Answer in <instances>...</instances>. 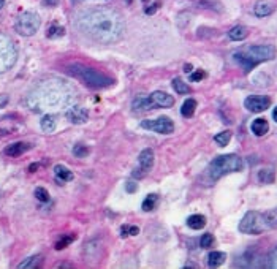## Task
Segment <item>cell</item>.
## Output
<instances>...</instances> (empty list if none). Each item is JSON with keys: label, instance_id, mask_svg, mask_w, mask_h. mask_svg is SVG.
<instances>
[{"label": "cell", "instance_id": "1", "mask_svg": "<svg viewBox=\"0 0 277 269\" xmlns=\"http://www.w3.org/2000/svg\"><path fill=\"white\" fill-rule=\"evenodd\" d=\"M78 29L90 40L102 44H111L124 37L125 21L116 10L92 8L81 13L76 19Z\"/></svg>", "mask_w": 277, "mask_h": 269}, {"label": "cell", "instance_id": "2", "mask_svg": "<svg viewBox=\"0 0 277 269\" xmlns=\"http://www.w3.org/2000/svg\"><path fill=\"white\" fill-rule=\"evenodd\" d=\"M75 92L65 81L49 80L40 83L25 98V104L35 113H48L67 108Z\"/></svg>", "mask_w": 277, "mask_h": 269}, {"label": "cell", "instance_id": "3", "mask_svg": "<svg viewBox=\"0 0 277 269\" xmlns=\"http://www.w3.org/2000/svg\"><path fill=\"white\" fill-rule=\"evenodd\" d=\"M233 61L244 70V73L252 71L258 63L273 61L276 57V48L271 44H254L246 48L236 49L233 54Z\"/></svg>", "mask_w": 277, "mask_h": 269}, {"label": "cell", "instance_id": "4", "mask_svg": "<svg viewBox=\"0 0 277 269\" xmlns=\"http://www.w3.org/2000/svg\"><path fill=\"white\" fill-rule=\"evenodd\" d=\"M67 73L71 75L76 80H79L81 83H84L87 87L92 89H107L111 87L116 83L111 76H107L97 71L94 68L85 67L83 63H71L67 67Z\"/></svg>", "mask_w": 277, "mask_h": 269}, {"label": "cell", "instance_id": "5", "mask_svg": "<svg viewBox=\"0 0 277 269\" xmlns=\"http://www.w3.org/2000/svg\"><path fill=\"white\" fill-rule=\"evenodd\" d=\"M244 168V162L241 157H237L236 154H225L219 155L211 162V165L208 168V176L211 181H217L227 176L230 173H237Z\"/></svg>", "mask_w": 277, "mask_h": 269}, {"label": "cell", "instance_id": "6", "mask_svg": "<svg viewBox=\"0 0 277 269\" xmlns=\"http://www.w3.org/2000/svg\"><path fill=\"white\" fill-rule=\"evenodd\" d=\"M268 229L269 227L265 220V215L256 211H249L239 222V231L244 234H261Z\"/></svg>", "mask_w": 277, "mask_h": 269}, {"label": "cell", "instance_id": "7", "mask_svg": "<svg viewBox=\"0 0 277 269\" xmlns=\"http://www.w3.org/2000/svg\"><path fill=\"white\" fill-rule=\"evenodd\" d=\"M18 61V49L10 37L0 34V73L11 70Z\"/></svg>", "mask_w": 277, "mask_h": 269}, {"label": "cell", "instance_id": "8", "mask_svg": "<svg viewBox=\"0 0 277 269\" xmlns=\"http://www.w3.org/2000/svg\"><path fill=\"white\" fill-rule=\"evenodd\" d=\"M40 25H42V19L37 15V13H32V11H25L21 13L18 16L16 22H15V29L19 35L22 37H32L35 35Z\"/></svg>", "mask_w": 277, "mask_h": 269}, {"label": "cell", "instance_id": "9", "mask_svg": "<svg viewBox=\"0 0 277 269\" xmlns=\"http://www.w3.org/2000/svg\"><path fill=\"white\" fill-rule=\"evenodd\" d=\"M141 127L150 130V132L160 133V135H171L174 132V124L167 116H160L157 119H146L141 122Z\"/></svg>", "mask_w": 277, "mask_h": 269}, {"label": "cell", "instance_id": "10", "mask_svg": "<svg viewBox=\"0 0 277 269\" xmlns=\"http://www.w3.org/2000/svg\"><path fill=\"white\" fill-rule=\"evenodd\" d=\"M154 159H155V154L152 149H144L141 150L140 157H138V168L135 169L133 173H131V176L136 179L140 178H144V176L148 174V171H150V168H152L154 165Z\"/></svg>", "mask_w": 277, "mask_h": 269}, {"label": "cell", "instance_id": "11", "mask_svg": "<svg viewBox=\"0 0 277 269\" xmlns=\"http://www.w3.org/2000/svg\"><path fill=\"white\" fill-rule=\"evenodd\" d=\"M244 106H246L250 113H263L271 106V98L265 95H249L244 100Z\"/></svg>", "mask_w": 277, "mask_h": 269}, {"label": "cell", "instance_id": "12", "mask_svg": "<svg viewBox=\"0 0 277 269\" xmlns=\"http://www.w3.org/2000/svg\"><path fill=\"white\" fill-rule=\"evenodd\" d=\"M150 102H152L154 108H173L174 106V98L167 92L155 90L149 95Z\"/></svg>", "mask_w": 277, "mask_h": 269}, {"label": "cell", "instance_id": "13", "mask_svg": "<svg viewBox=\"0 0 277 269\" xmlns=\"http://www.w3.org/2000/svg\"><path fill=\"white\" fill-rule=\"evenodd\" d=\"M276 8H277L276 0H258L254 6V13H255V16H258V18H266L269 15H273Z\"/></svg>", "mask_w": 277, "mask_h": 269}, {"label": "cell", "instance_id": "14", "mask_svg": "<svg viewBox=\"0 0 277 269\" xmlns=\"http://www.w3.org/2000/svg\"><path fill=\"white\" fill-rule=\"evenodd\" d=\"M65 116H67V119L71 122V124H84L87 122L89 119V111L83 108V106H71L67 113H65Z\"/></svg>", "mask_w": 277, "mask_h": 269}, {"label": "cell", "instance_id": "15", "mask_svg": "<svg viewBox=\"0 0 277 269\" xmlns=\"http://www.w3.org/2000/svg\"><path fill=\"white\" fill-rule=\"evenodd\" d=\"M29 149H30L29 143L18 141V143L10 144V146H6L3 152H5V155H8V157H19V155H22L24 152H27Z\"/></svg>", "mask_w": 277, "mask_h": 269}, {"label": "cell", "instance_id": "16", "mask_svg": "<svg viewBox=\"0 0 277 269\" xmlns=\"http://www.w3.org/2000/svg\"><path fill=\"white\" fill-rule=\"evenodd\" d=\"M54 178H56V181L62 186V184H65V182L73 181V173H71L67 166L56 165V166H54Z\"/></svg>", "mask_w": 277, "mask_h": 269}, {"label": "cell", "instance_id": "17", "mask_svg": "<svg viewBox=\"0 0 277 269\" xmlns=\"http://www.w3.org/2000/svg\"><path fill=\"white\" fill-rule=\"evenodd\" d=\"M250 130H252V133L255 136H265L269 130V124H268L266 119L258 117V119H255L252 124H250Z\"/></svg>", "mask_w": 277, "mask_h": 269}, {"label": "cell", "instance_id": "18", "mask_svg": "<svg viewBox=\"0 0 277 269\" xmlns=\"http://www.w3.org/2000/svg\"><path fill=\"white\" fill-rule=\"evenodd\" d=\"M228 37H230V40H233V41H242L249 37V29L244 27V25H236V27H233L228 32Z\"/></svg>", "mask_w": 277, "mask_h": 269}, {"label": "cell", "instance_id": "19", "mask_svg": "<svg viewBox=\"0 0 277 269\" xmlns=\"http://www.w3.org/2000/svg\"><path fill=\"white\" fill-rule=\"evenodd\" d=\"M225 260H227V255L223 253V252H211L208 255V265L211 268H219L222 266L223 263H225Z\"/></svg>", "mask_w": 277, "mask_h": 269}, {"label": "cell", "instance_id": "20", "mask_svg": "<svg viewBox=\"0 0 277 269\" xmlns=\"http://www.w3.org/2000/svg\"><path fill=\"white\" fill-rule=\"evenodd\" d=\"M187 225L189 228L192 229H203L204 225H206V217L201 214H195V215H190L187 219Z\"/></svg>", "mask_w": 277, "mask_h": 269}, {"label": "cell", "instance_id": "21", "mask_svg": "<svg viewBox=\"0 0 277 269\" xmlns=\"http://www.w3.org/2000/svg\"><path fill=\"white\" fill-rule=\"evenodd\" d=\"M196 111V100L193 98H187L186 102L182 103V108H181V114L184 117H192Z\"/></svg>", "mask_w": 277, "mask_h": 269}, {"label": "cell", "instance_id": "22", "mask_svg": "<svg viewBox=\"0 0 277 269\" xmlns=\"http://www.w3.org/2000/svg\"><path fill=\"white\" fill-rule=\"evenodd\" d=\"M40 125H42L43 132H48V133L54 132L56 130V117L52 114H44L42 122H40Z\"/></svg>", "mask_w": 277, "mask_h": 269}, {"label": "cell", "instance_id": "23", "mask_svg": "<svg viewBox=\"0 0 277 269\" xmlns=\"http://www.w3.org/2000/svg\"><path fill=\"white\" fill-rule=\"evenodd\" d=\"M157 205H158V196L154 195V193H150V195L146 196V198H144L143 205H141V209L144 212H150V211H154Z\"/></svg>", "mask_w": 277, "mask_h": 269}, {"label": "cell", "instance_id": "24", "mask_svg": "<svg viewBox=\"0 0 277 269\" xmlns=\"http://www.w3.org/2000/svg\"><path fill=\"white\" fill-rule=\"evenodd\" d=\"M133 109L135 111H149V109H154V104L150 102V98H136L133 102Z\"/></svg>", "mask_w": 277, "mask_h": 269}, {"label": "cell", "instance_id": "25", "mask_svg": "<svg viewBox=\"0 0 277 269\" xmlns=\"http://www.w3.org/2000/svg\"><path fill=\"white\" fill-rule=\"evenodd\" d=\"M42 260H43L42 255H34V257H30L25 261H22V263L19 265L18 268L19 269H35V268H38L40 265H42Z\"/></svg>", "mask_w": 277, "mask_h": 269}, {"label": "cell", "instance_id": "26", "mask_svg": "<svg viewBox=\"0 0 277 269\" xmlns=\"http://www.w3.org/2000/svg\"><path fill=\"white\" fill-rule=\"evenodd\" d=\"M274 179H276L274 169L265 168V169H260V171H258V181H260L261 184H273Z\"/></svg>", "mask_w": 277, "mask_h": 269}, {"label": "cell", "instance_id": "27", "mask_svg": "<svg viewBox=\"0 0 277 269\" xmlns=\"http://www.w3.org/2000/svg\"><path fill=\"white\" fill-rule=\"evenodd\" d=\"M173 89L179 95L181 94H190V92H192V87H190L187 83H184L181 78H174V80H173Z\"/></svg>", "mask_w": 277, "mask_h": 269}, {"label": "cell", "instance_id": "28", "mask_svg": "<svg viewBox=\"0 0 277 269\" xmlns=\"http://www.w3.org/2000/svg\"><path fill=\"white\" fill-rule=\"evenodd\" d=\"M263 215H265V220H266L269 229H276L277 228V207L271 209V211H268V212H263Z\"/></svg>", "mask_w": 277, "mask_h": 269}, {"label": "cell", "instance_id": "29", "mask_svg": "<svg viewBox=\"0 0 277 269\" xmlns=\"http://www.w3.org/2000/svg\"><path fill=\"white\" fill-rule=\"evenodd\" d=\"M64 35H65V29L57 24H52L51 27H48V32H46V37L52 38V40H54V38H61Z\"/></svg>", "mask_w": 277, "mask_h": 269}, {"label": "cell", "instance_id": "30", "mask_svg": "<svg viewBox=\"0 0 277 269\" xmlns=\"http://www.w3.org/2000/svg\"><path fill=\"white\" fill-rule=\"evenodd\" d=\"M230 140H232V132H228V130H225V132H222V133H217L214 136V141L219 144L220 147H225L230 143Z\"/></svg>", "mask_w": 277, "mask_h": 269}, {"label": "cell", "instance_id": "31", "mask_svg": "<svg viewBox=\"0 0 277 269\" xmlns=\"http://www.w3.org/2000/svg\"><path fill=\"white\" fill-rule=\"evenodd\" d=\"M214 242H215V239H214V234L213 233H204L201 236V239H200V246L203 248H211V247L214 246Z\"/></svg>", "mask_w": 277, "mask_h": 269}, {"label": "cell", "instance_id": "32", "mask_svg": "<svg viewBox=\"0 0 277 269\" xmlns=\"http://www.w3.org/2000/svg\"><path fill=\"white\" fill-rule=\"evenodd\" d=\"M140 234V228L133 227V225H124L121 228V236L122 238H127V236H136Z\"/></svg>", "mask_w": 277, "mask_h": 269}, {"label": "cell", "instance_id": "33", "mask_svg": "<svg viewBox=\"0 0 277 269\" xmlns=\"http://www.w3.org/2000/svg\"><path fill=\"white\" fill-rule=\"evenodd\" d=\"M73 239H75V236H71V234L70 236H62V238L56 242V248H57V250H62V248L70 246L71 242H73Z\"/></svg>", "mask_w": 277, "mask_h": 269}, {"label": "cell", "instance_id": "34", "mask_svg": "<svg viewBox=\"0 0 277 269\" xmlns=\"http://www.w3.org/2000/svg\"><path fill=\"white\" fill-rule=\"evenodd\" d=\"M35 196H37V200L42 201V203H48V201H49L48 190L43 188V187H37V188H35Z\"/></svg>", "mask_w": 277, "mask_h": 269}, {"label": "cell", "instance_id": "35", "mask_svg": "<svg viewBox=\"0 0 277 269\" xmlns=\"http://www.w3.org/2000/svg\"><path fill=\"white\" fill-rule=\"evenodd\" d=\"M206 78V71L204 70H195L190 73V83H198V81H201Z\"/></svg>", "mask_w": 277, "mask_h": 269}, {"label": "cell", "instance_id": "36", "mask_svg": "<svg viewBox=\"0 0 277 269\" xmlns=\"http://www.w3.org/2000/svg\"><path fill=\"white\" fill-rule=\"evenodd\" d=\"M73 154L78 157V159H83V157H85L89 154V149L83 146V144H76V146L73 147Z\"/></svg>", "mask_w": 277, "mask_h": 269}, {"label": "cell", "instance_id": "37", "mask_svg": "<svg viewBox=\"0 0 277 269\" xmlns=\"http://www.w3.org/2000/svg\"><path fill=\"white\" fill-rule=\"evenodd\" d=\"M268 266L273 268V269H277V247L274 248L271 253H269V257H268Z\"/></svg>", "mask_w": 277, "mask_h": 269}, {"label": "cell", "instance_id": "38", "mask_svg": "<svg viewBox=\"0 0 277 269\" xmlns=\"http://www.w3.org/2000/svg\"><path fill=\"white\" fill-rule=\"evenodd\" d=\"M135 190H136L135 184H133V182H128V184H127V192H135Z\"/></svg>", "mask_w": 277, "mask_h": 269}, {"label": "cell", "instance_id": "39", "mask_svg": "<svg viewBox=\"0 0 277 269\" xmlns=\"http://www.w3.org/2000/svg\"><path fill=\"white\" fill-rule=\"evenodd\" d=\"M273 119H274V121L277 122V106H276V108L273 109Z\"/></svg>", "mask_w": 277, "mask_h": 269}, {"label": "cell", "instance_id": "40", "mask_svg": "<svg viewBox=\"0 0 277 269\" xmlns=\"http://www.w3.org/2000/svg\"><path fill=\"white\" fill-rule=\"evenodd\" d=\"M192 67H190V65H186V70H184V71H186V73H192Z\"/></svg>", "mask_w": 277, "mask_h": 269}, {"label": "cell", "instance_id": "41", "mask_svg": "<svg viewBox=\"0 0 277 269\" xmlns=\"http://www.w3.org/2000/svg\"><path fill=\"white\" fill-rule=\"evenodd\" d=\"M3 5H5V0H0V10L3 8Z\"/></svg>", "mask_w": 277, "mask_h": 269}]
</instances>
